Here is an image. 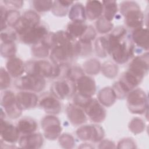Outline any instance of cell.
Here are the masks:
<instances>
[{"mask_svg":"<svg viewBox=\"0 0 149 149\" xmlns=\"http://www.w3.org/2000/svg\"><path fill=\"white\" fill-rule=\"evenodd\" d=\"M107 37L108 54L116 63L123 64L133 57L134 46L130 35L125 27L115 28Z\"/></svg>","mask_w":149,"mask_h":149,"instance_id":"6da1fadb","label":"cell"},{"mask_svg":"<svg viewBox=\"0 0 149 149\" xmlns=\"http://www.w3.org/2000/svg\"><path fill=\"white\" fill-rule=\"evenodd\" d=\"M61 66L52 60L29 61L25 63L26 73L33 74L44 78L54 79L61 75Z\"/></svg>","mask_w":149,"mask_h":149,"instance_id":"7a4b0ae2","label":"cell"},{"mask_svg":"<svg viewBox=\"0 0 149 149\" xmlns=\"http://www.w3.org/2000/svg\"><path fill=\"white\" fill-rule=\"evenodd\" d=\"M120 13L125 24L133 29L143 27L144 16L138 3L134 1H123L120 4Z\"/></svg>","mask_w":149,"mask_h":149,"instance_id":"3957f363","label":"cell"},{"mask_svg":"<svg viewBox=\"0 0 149 149\" xmlns=\"http://www.w3.org/2000/svg\"><path fill=\"white\" fill-rule=\"evenodd\" d=\"M45 79L40 76L26 73V74L16 78L14 81L15 87L22 91L39 93L45 87Z\"/></svg>","mask_w":149,"mask_h":149,"instance_id":"277c9868","label":"cell"},{"mask_svg":"<svg viewBox=\"0 0 149 149\" xmlns=\"http://www.w3.org/2000/svg\"><path fill=\"white\" fill-rule=\"evenodd\" d=\"M127 105L133 113H144L148 108V99L145 92L140 88L132 90L127 95Z\"/></svg>","mask_w":149,"mask_h":149,"instance_id":"5b68a950","label":"cell"},{"mask_svg":"<svg viewBox=\"0 0 149 149\" xmlns=\"http://www.w3.org/2000/svg\"><path fill=\"white\" fill-rule=\"evenodd\" d=\"M51 93L59 100L70 97L76 93V81L67 77L61 78L52 84Z\"/></svg>","mask_w":149,"mask_h":149,"instance_id":"8992f818","label":"cell"},{"mask_svg":"<svg viewBox=\"0 0 149 149\" xmlns=\"http://www.w3.org/2000/svg\"><path fill=\"white\" fill-rule=\"evenodd\" d=\"M40 24V15L34 10H29L21 16L13 29L17 35L20 37Z\"/></svg>","mask_w":149,"mask_h":149,"instance_id":"52a82bcc","label":"cell"},{"mask_svg":"<svg viewBox=\"0 0 149 149\" xmlns=\"http://www.w3.org/2000/svg\"><path fill=\"white\" fill-rule=\"evenodd\" d=\"M1 105L11 119H17L22 115V110L19 107L16 95L11 91H4L1 93Z\"/></svg>","mask_w":149,"mask_h":149,"instance_id":"ba28073f","label":"cell"},{"mask_svg":"<svg viewBox=\"0 0 149 149\" xmlns=\"http://www.w3.org/2000/svg\"><path fill=\"white\" fill-rule=\"evenodd\" d=\"M41 125L44 135L47 139L54 140L60 136L62 132L61 122L54 115H49L43 118Z\"/></svg>","mask_w":149,"mask_h":149,"instance_id":"9c48e42d","label":"cell"},{"mask_svg":"<svg viewBox=\"0 0 149 149\" xmlns=\"http://www.w3.org/2000/svg\"><path fill=\"white\" fill-rule=\"evenodd\" d=\"M87 116L95 123H100L106 117V110L102 105L96 99L90 98L83 107Z\"/></svg>","mask_w":149,"mask_h":149,"instance_id":"30bf717a","label":"cell"},{"mask_svg":"<svg viewBox=\"0 0 149 149\" xmlns=\"http://www.w3.org/2000/svg\"><path fill=\"white\" fill-rule=\"evenodd\" d=\"M76 134L81 140L98 142L104 138V132L99 125H83L78 128Z\"/></svg>","mask_w":149,"mask_h":149,"instance_id":"8fae6325","label":"cell"},{"mask_svg":"<svg viewBox=\"0 0 149 149\" xmlns=\"http://www.w3.org/2000/svg\"><path fill=\"white\" fill-rule=\"evenodd\" d=\"M20 134V133L16 126L8 120H5V119H1V142L12 145L19 140Z\"/></svg>","mask_w":149,"mask_h":149,"instance_id":"7c38bea8","label":"cell"},{"mask_svg":"<svg viewBox=\"0 0 149 149\" xmlns=\"http://www.w3.org/2000/svg\"><path fill=\"white\" fill-rule=\"evenodd\" d=\"M59 100L51 93H46L41 97L38 104L46 113L54 115L61 111L62 104Z\"/></svg>","mask_w":149,"mask_h":149,"instance_id":"4fadbf2b","label":"cell"},{"mask_svg":"<svg viewBox=\"0 0 149 149\" xmlns=\"http://www.w3.org/2000/svg\"><path fill=\"white\" fill-rule=\"evenodd\" d=\"M48 33L47 27L45 25L40 23L23 36L19 37V38L20 41L23 43L33 45L40 42Z\"/></svg>","mask_w":149,"mask_h":149,"instance_id":"5bb4252c","label":"cell"},{"mask_svg":"<svg viewBox=\"0 0 149 149\" xmlns=\"http://www.w3.org/2000/svg\"><path fill=\"white\" fill-rule=\"evenodd\" d=\"M76 91L79 94L88 98L92 97L96 91L95 82L92 77L83 74L76 80Z\"/></svg>","mask_w":149,"mask_h":149,"instance_id":"9a60e30c","label":"cell"},{"mask_svg":"<svg viewBox=\"0 0 149 149\" xmlns=\"http://www.w3.org/2000/svg\"><path fill=\"white\" fill-rule=\"evenodd\" d=\"M128 69L143 79L148 70V52L134 57L130 62Z\"/></svg>","mask_w":149,"mask_h":149,"instance_id":"2e32d148","label":"cell"},{"mask_svg":"<svg viewBox=\"0 0 149 149\" xmlns=\"http://www.w3.org/2000/svg\"><path fill=\"white\" fill-rule=\"evenodd\" d=\"M16 95L19 107L22 111L34 108L38 103V97L34 92L21 91Z\"/></svg>","mask_w":149,"mask_h":149,"instance_id":"e0dca14e","label":"cell"},{"mask_svg":"<svg viewBox=\"0 0 149 149\" xmlns=\"http://www.w3.org/2000/svg\"><path fill=\"white\" fill-rule=\"evenodd\" d=\"M66 115L70 123L74 126L82 125L87 119L84 109L74 103L69 104L67 105Z\"/></svg>","mask_w":149,"mask_h":149,"instance_id":"ac0fdd59","label":"cell"},{"mask_svg":"<svg viewBox=\"0 0 149 149\" xmlns=\"http://www.w3.org/2000/svg\"><path fill=\"white\" fill-rule=\"evenodd\" d=\"M44 143L42 134L40 133H33L31 134L22 135L19 139V144L22 148H39Z\"/></svg>","mask_w":149,"mask_h":149,"instance_id":"d6986e66","label":"cell"},{"mask_svg":"<svg viewBox=\"0 0 149 149\" xmlns=\"http://www.w3.org/2000/svg\"><path fill=\"white\" fill-rule=\"evenodd\" d=\"M132 40L137 47L146 50H148V30L147 27H140L133 29L130 35Z\"/></svg>","mask_w":149,"mask_h":149,"instance_id":"ffe728a7","label":"cell"},{"mask_svg":"<svg viewBox=\"0 0 149 149\" xmlns=\"http://www.w3.org/2000/svg\"><path fill=\"white\" fill-rule=\"evenodd\" d=\"M6 69L10 76L17 78L25 72V63L17 57L9 58L6 63Z\"/></svg>","mask_w":149,"mask_h":149,"instance_id":"44dd1931","label":"cell"},{"mask_svg":"<svg viewBox=\"0 0 149 149\" xmlns=\"http://www.w3.org/2000/svg\"><path fill=\"white\" fill-rule=\"evenodd\" d=\"M85 10L86 17L90 20H94L100 18L103 13V4L99 1H88Z\"/></svg>","mask_w":149,"mask_h":149,"instance_id":"7402d4cb","label":"cell"},{"mask_svg":"<svg viewBox=\"0 0 149 149\" xmlns=\"http://www.w3.org/2000/svg\"><path fill=\"white\" fill-rule=\"evenodd\" d=\"M16 127L20 134L26 135L35 132L38 127V125L34 119L26 116L17 121Z\"/></svg>","mask_w":149,"mask_h":149,"instance_id":"603a6c76","label":"cell"},{"mask_svg":"<svg viewBox=\"0 0 149 149\" xmlns=\"http://www.w3.org/2000/svg\"><path fill=\"white\" fill-rule=\"evenodd\" d=\"M69 17L72 22H84L87 18L85 6L81 3L74 2L69 10Z\"/></svg>","mask_w":149,"mask_h":149,"instance_id":"cb8c5ba5","label":"cell"},{"mask_svg":"<svg viewBox=\"0 0 149 149\" xmlns=\"http://www.w3.org/2000/svg\"><path fill=\"white\" fill-rule=\"evenodd\" d=\"M98 99L102 105L106 107H110L115 102L116 97L113 88L108 87L100 91Z\"/></svg>","mask_w":149,"mask_h":149,"instance_id":"d4e9b609","label":"cell"},{"mask_svg":"<svg viewBox=\"0 0 149 149\" xmlns=\"http://www.w3.org/2000/svg\"><path fill=\"white\" fill-rule=\"evenodd\" d=\"M88 26L84 22H71L68 24L66 31L74 38L79 39L84 35Z\"/></svg>","mask_w":149,"mask_h":149,"instance_id":"484cf974","label":"cell"},{"mask_svg":"<svg viewBox=\"0 0 149 149\" xmlns=\"http://www.w3.org/2000/svg\"><path fill=\"white\" fill-rule=\"evenodd\" d=\"M74 3L73 1H54L52 8L53 14L57 16H65L69 10V8Z\"/></svg>","mask_w":149,"mask_h":149,"instance_id":"4316f807","label":"cell"},{"mask_svg":"<svg viewBox=\"0 0 149 149\" xmlns=\"http://www.w3.org/2000/svg\"><path fill=\"white\" fill-rule=\"evenodd\" d=\"M103 16L105 19L111 22L113 20L118 12L117 2L115 1H104Z\"/></svg>","mask_w":149,"mask_h":149,"instance_id":"83f0119b","label":"cell"},{"mask_svg":"<svg viewBox=\"0 0 149 149\" xmlns=\"http://www.w3.org/2000/svg\"><path fill=\"white\" fill-rule=\"evenodd\" d=\"M97 54L100 57H105L108 54V41L107 36L100 37L95 42Z\"/></svg>","mask_w":149,"mask_h":149,"instance_id":"f1b7e54d","label":"cell"},{"mask_svg":"<svg viewBox=\"0 0 149 149\" xmlns=\"http://www.w3.org/2000/svg\"><path fill=\"white\" fill-rule=\"evenodd\" d=\"M49 48H48L41 41L33 45L31 48L32 54L39 58H44L49 54Z\"/></svg>","mask_w":149,"mask_h":149,"instance_id":"f546056e","label":"cell"},{"mask_svg":"<svg viewBox=\"0 0 149 149\" xmlns=\"http://www.w3.org/2000/svg\"><path fill=\"white\" fill-rule=\"evenodd\" d=\"M83 70L90 74H96L101 69V64L96 59H90L83 64Z\"/></svg>","mask_w":149,"mask_h":149,"instance_id":"4dcf8cb0","label":"cell"},{"mask_svg":"<svg viewBox=\"0 0 149 149\" xmlns=\"http://www.w3.org/2000/svg\"><path fill=\"white\" fill-rule=\"evenodd\" d=\"M15 42H2L1 45V54L3 57L10 58L15 56L16 47Z\"/></svg>","mask_w":149,"mask_h":149,"instance_id":"1f68e13d","label":"cell"},{"mask_svg":"<svg viewBox=\"0 0 149 149\" xmlns=\"http://www.w3.org/2000/svg\"><path fill=\"white\" fill-rule=\"evenodd\" d=\"M101 68L102 73L107 77L112 78L117 75L118 72V66L112 62H104Z\"/></svg>","mask_w":149,"mask_h":149,"instance_id":"d6a6232c","label":"cell"},{"mask_svg":"<svg viewBox=\"0 0 149 149\" xmlns=\"http://www.w3.org/2000/svg\"><path fill=\"white\" fill-rule=\"evenodd\" d=\"M113 24L105 19L103 16L98 18L96 22L97 30L101 34H105L111 31L113 29Z\"/></svg>","mask_w":149,"mask_h":149,"instance_id":"836d02e7","label":"cell"},{"mask_svg":"<svg viewBox=\"0 0 149 149\" xmlns=\"http://www.w3.org/2000/svg\"><path fill=\"white\" fill-rule=\"evenodd\" d=\"M34 8L38 12H44L52 9L54 1H33Z\"/></svg>","mask_w":149,"mask_h":149,"instance_id":"e575fe53","label":"cell"},{"mask_svg":"<svg viewBox=\"0 0 149 149\" xmlns=\"http://www.w3.org/2000/svg\"><path fill=\"white\" fill-rule=\"evenodd\" d=\"M129 129L134 134H138L142 132L145 129V123L143 120L139 118L133 119L129 125Z\"/></svg>","mask_w":149,"mask_h":149,"instance_id":"d590c367","label":"cell"},{"mask_svg":"<svg viewBox=\"0 0 149 149\" xmlns=\"http://www.w3.org/2000/svg\"><path fill=\"white\" fill-rule=\"evenodd\" d=\"M21 16L19 12L16 9H10L8 10L6 23L10 27H13L17 23Z\"/></svg>","mask_w":149,"mask_h":149,"instance_id":"8d00e7d4","label":"cell"},{"mask_svg":"<svg viewBox=\"0 0 149 149\" xmlns=\"http://www.w3.org/2000/svg\"><path fill=\"white\" fill-rule=\"evenodd\" d=\"M17 38V34L15 30H5L1 33L2 42H13Z\"/></svg>","mask_w":149,"mask_h":149,"instance_id":"74e56055","label":"cell"},{"mask_svg":"<svg viewBox=\"0 0 149 149\" xmlns=\"http://www.w3.org/2000/svg\"><path fill=\"white\" fill-rule=\"evenodd\" d=\"M1 90H5L10 85V75L8 71L3 68H1Z\"/></svg>","mask_w":149,"mask_h":149,"instance_id":"f35d334b","label":"cell"},{"mask_svg":"<svg viewBox=\"0 0 149 149\" xmlns=\"http://www.w3.org/2000/svg\"><path fill=\"white\" fill-rule=\"evenodd\" d=\"M59 142L64 148H71L73 147L74 141L73 137L69 134H64L59 137Z\"/></svg>","mask_w":149,"mask_h":149,"instance_id":"ab89813d","label":"cell"},{"mask_svg":"<svg viewBox=\"0 0 149 149\" xmlns=\"http://www.w3.org/2000/svg\"><path fill=\"white\" fill-rule=\"evenodd\" d=\"M96 36V31L94 27L91 26H88L87 30L86 31L84 35L79 39H82L86 41H91L93 40Z\"/></svg>","mask_w":149,"mask_h":149,"instance_id":"60d3db41","label":"cell"},{"mask_svg":"<svg viewBox=\"0 0 149 149\" xmlns=\"http://www.w3.org/2000/svg\"><path fill=\"white\" fill-rule=\"evenodd\" d=\"M8 10L3 5H1L0 6V13H1V31L6 30L7 28V23H6V18H7V14Z\"/></svg>","mask_w":149,"mask_h":149,"instance_id":"b9f144b4","label":"cell"},{"mask_svg":"<svg viewBox=\"0 0 149 149\" xmlns=\"http://www.w3.org/2000/svg\"><path fill=\"white\" fill-rule=\"evenodd\" d=\"M3 2L7 6L16 9L22 8L23 4V1H4Z\"/></svg>","mask_w":149,"mask_h":149,"instance_id":"7bdbcfd3","label":"cell"}]
</instances>
